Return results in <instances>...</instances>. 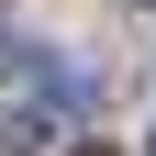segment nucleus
<instances>
[{"mask_svg": "<svg viewBox=\"0 0 156 156\" xmlns=\"http://www.w3.org/2000/svg\"><path fill=\"white\" fill-rule=\"evenodd\" d=\"M78 112H89V78L56 67V56H23V89H11V112H0V145L11 156H45Z\"/></svg>", "mask_w": 156, "mask_h": 156, "instance_id": "obj_1", "label": "nucleus"}, {"mask_svg": "<svg viewBox=\"0 0 156 156\" xmlns=\"http://www.w3.org/2000/svg\"><path fill=\"white\" fill-rule=\"evenodd\" d=\"M78 156H112V145H78Z\"/></svg>", "mask_w": 156, "mask_h": 156, "instance_id": "obj_2", "label": "nucleus"}, {"mask_svg": "<svg viewBox=\"0 0 156 156\" xmlns=\"http://www.w3.org/2000/svg\"><path fill=\"white\" fill-rule=\"evenodd\" d=\"M145 156H156V134H145Z\"/></svg>", "mask_w": 156, "mask_h": 156, "instance_id": "obj_3", "label": "nucleus"}]
</instances>
